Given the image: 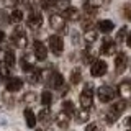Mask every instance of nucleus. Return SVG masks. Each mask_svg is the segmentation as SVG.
<instances>
[{
    "instance_id": "obj_1",
    "label": "nucleus",
    "mask_w": 131,
    "mask_h": 131,
    "mask_svg": "<svg viewBox=\"0 0 131 131\" xmlns=\"http://www.w3.org/2000/svg\"><path fill=\"white\" fill-rule=\"evenodd\" d=\"M93 93H95V89H93V84L92 82H87V84L84 85V90H82L80 93V105L82 108H87L90 110V106L93 105Z\"/></svg>"
},
{
    "instance_id": "obj_2",
    "label": "nucleus",
    "mask_w": 131,
    "mask_h": 131,
    "mask_svg": "<svg viewBox=\"0 0 131 131\" xmlns=\"http://www.w3.org/2000/svg\"><path fill=\"white\" fill-rule=\"evenodd\" d=\"M12 43H13L16 48H20V49L26 48L28 36H26V31H25L21 26H15L13 33H12Z\"/></svg>"
},
{
    "instance_id": "obj_3",
    "label": "nucleus",
    "mask_w": 131,
    "mask_h": 131,
    "mask_svg": "<svg viewBox=\"0 0 131 131\" xmlns=\"http://www.w3.org/2000/svg\"><path fill=\"white\" fill-rule=\"evenodd\" d=\"M97 97L102 103H110V102L115 100L116 92H115V89H112L110 85H102V87L97 89Z\"/></svg>"
},
{
    "instance_id": "obj_4",
    "label": "nucleus",
    "mask_w": 131,
    "mask_h": 131,
    "mask_svg": "<svg viewBox=\"0 0 131 131\" xmlns=\"http://www.w3.org/2000/svg\"><path fill=\"white\" fill-rule=\"evenodd\" d=\"M66 21H67V20L59 13H51V16H49V25H51V28L54 31H57V33H66L67 31Z\"/></svg>"
},
{
    "instance_id": "obj_5",
    "label": "nucleus",
    "mask_w": 131,
    "mask_h": 131,
    "mask_svg": "<svg viewBox=\"0 0 131 131\" xmlns=\"http://www.w3.org/2000/svg\"><path fill=\"white\" fill-rule=\"evenodd\" d=\"M106 62L102 59H95L92 64H90V75L92 77H102L106 74Z\"/></svg>"
},
{
    "instance_id": "obj_6",
    "label": "nucleus",
    "mask_w": 131,
    "mask_h": 131,
    "mask_svg": "<svg viewBox=\"0 0 131 131\" xmlns=\"http://www.w3.org/2000/svg\"><path fill=\"white\" fill-rule=\"evenodd\" d=\"M48 44H49V49H51L56 56H59L61 52H62V49H64V41H62L61 36H57V35H51V36H49V38H48Z\"/></svg>"
},
{
    "instance_id": "obj_7",
    "label": "nucleus",
    "mask_w": 131,
    "mask_h": 131,
    "mask_svg": "<svg viewBox=\"0 0 131 131\" xmlns=\"http://www.w3.org/2000/svg\"><path fill=\"white\" fill-rule=\"evenodd\" d=\"M126 67H128V56H126V52L118 51V54L115 56V71L116 74H123Z\"/></svg>"
},
{
    "instance_id": "obj_8",
    "label": "nucleus",
    "mask_w": 131,
    "mask_h": 131,
    "mask_svg": "<svg viewBox=\"0 0 131 131\" xmlns=\"http://www.w3.org/2000/svg\"><path fill=\"white\" fill-rule=\"evenodd\" d=\"M100 52L105 54V56H113L115 52H116V41H113L112 38H105L103 43H102Z\"/></svg>"
},
{
    "instance_id": "obj_9",
    "label": "nucleus",
    "mask_w": 131,
    "mask_h": 131,
    "mask_svg": "<svg viewBox=\"0 0 131 131\" xmlns=\"http://www.w3.org/2000/svg\"><path fill=\"white\" fill-rule=\"evenodd\" d=\"M48 84L51 85L52 89H57V90H59L64 85L62 74H59V72H56V71H51V74H49V77H48Z\"/></svg>"
},
{
    "instance_id": "obj_10",
    "label": "nucleus",
    "mask_w": 131,
    "mask_h": 131,
    "mask_svg": "<svg viewBox=\"0 0 131 131\" xmlns=\"http://www.w3.org/2000/svg\"><path fill=\"white\" fill-rule=\"evenodd\" d=\"M26 23L31 30H38V28H41V25H43V15L38 13V12H33V13L28 16Z\"/></svg>"
},
{
    "instance_id": "obj_11",
    "label": "nucleus",
    "mask_w": 131,
    "mask_h": 131,
    "mask_svg": "<svg viewBox=\"0 0 131 131\" xmlns=\"http://www.w3.org/2000/svg\"><path fill=\"white\" fill-rule=\"evenodd\" d=\"M21 89H23V80L20 77H10L7 80V90L8 92L15 93V92H20Z\"/></svg>"
},
{
    "instance_id": "obj_12",
    "label": "nucleus",
    "mask_w": 131,
    "mask_h": 131,
    "mask_svg": "<svg viewBox=\"0 0 131 131\" xmlns=\"http://www.w3.org/2000/svg\"><path fill=\"white\" fill-rule=\"evenodd\" d=\"M33 49H35V57L38 61H44L48 57V48L44 46L41 41H35V46H33Z\"/></svg>"
},
{
    "instance_id": "obj_13",
    "label": "nucleus",
    "mask_w": 131,
    "mask_h": 131,
    "mask_svg": "<svg viewBox=\"0 0 131 131\" xmlns=\"http://www.w3.org/2000/svg\"><path fill=\"white\" fill-rule=\"evenodd\" d=\"M62 16L67 21H77V20H80V12H79V8H75V7H69V8H66V10L62 12Z\"/></svg>"
},
{
    "instance_id": "obj_14",
    "label": "nucleus",
    "mask_w": 131,
    "mask_h": 131,
    "mask_svg": "<svg viewBox=\"0 0 131 131\" xmlns=\"http://www.w3.org/2000/svg\"><path fill=\"white\" fill-rule=\"evenodd\" d=\"M103 5V0H85L84 2V8L87 13H95L97 15V10Z\"/></svg>"
},
{
    "instance_id": "obj_15",
    "label": "nucleus",
    "mask_w": 131,
    "mask_h": 131,
    "mask_svg": "<svg viewBox=\"0 0 131 131\" xmlns=\"http://www.w3.org/2000/svg\"><path fill=\"white\" fill-rule=\"evenodd\" d=\"M118 93L125 100H131V82H121L118 85Z\"/></svg>"
},
{
    "instance_id": "obj_16",
    "label": "nucleus",
    "mask_w": 131,
    "mask_h": 131,
    "mask_svg": "<svg viewBox=\"0 0 131 131\" xmlns=\"http://www.w3.org/2000/svg\"><path fill=\"white\" fill-rule=\"evenodd\" d=\"M56 123H57V126H59V128L66 129L69 126V123H71V115H67L66 112H61L56 116Z\"/></svg>"
},
{
    "instance_id": "obj_17",
    "label": "nucleus",
    "mask_w": 131,
    "mask_h": 131,
    "mask_svg": "<svg viewBox=\"0 0 131 131\" xmlns=\"http://www.w3.org/2000/svg\"><path fill=\"white\" fill-rule=\"evenodd\" d=\"M97 26H98V31H102L103 35H108L110 31H113L115 25H113L112 20H100V21L97 23Z\"/></svg>"
},
{
    "instance_id": "obj_18",
    "label": "nucleus",
    "mask_w": 131,
    "mask_h": 131,
    "mask_svg": "<svg viewBox=\"0 0 131 131\" xmlns=\"http://www.w3.org/2000/svg\"><path fill=\"white\" fill-rule=\"evenodd\" d=\"M25 121H26V125L30 126V128H35L36 126V121H38V118H36V115L31 112V108H25Z\"/></svg>"
},
{
    "instance_id": "obj_19",
    "label": "nucleus",
    "mask_w": 131,
    "mask_h": 131,
    "mask_svg": "<svg viewBox=\"0 0 131 131\" xmlns=\"http://www.w3.org/2000/svg\"><path fill=\"white\" fill-rule=\"evenodd\" d=\"M75 121L79 123V125H82V123H87L89 121V118H90V112L87 108H82V110H79V112H75Z\"/></svg>"
},
{
    "instance_id": "obj_20",
    "label": "nucleus",
    "mask_w": 131,
    "mask_h": 131,
    "mask_svg": "<svg viewBox=\"0 0 131 131\" xmlns=\"http://www.w3.org/2000/svg\"><path fill=\"white\" fill-rule=\"evenodd\" d=\"M97 38H98V33L95 30H87L85 35H84V41H85L87 46H92V44L97 41Z\"/></svg>"
},
{
    "instance_id": "obj_21",
    "label": "nucleus",
    "mask_w": 131,
    "mask_h": 131,
    "mask_svg": "<svg viewBox=\"0 0 131 131\" xmlns=\"http://www.w3.org/2000/svg\"><path fill=\"white\" fill-rule=\"evenodd\" d=\"M52 118V113L49 110V106H44L43 110H39V115H38V120L43 121V123H49V120Z\"/></svg>"
},
{
    "instance_id": "obj_22",
    "label": "nucleus",
    "mask_w": 131,
    "mask_h": 131,
    "mask_svg": "<svg viewBox=\"0 0 131 131\" xmlns=\"http://www.w3.org/2000/svg\"><path fill=\"white\" fill-rule=\"evenodd\" d=\"M112 110L115 113H118V115H121L123 112L126 110V100L125 98H121V100H118V102H115V103L112 105Z\"/></svg>"
},
{
    "instance_id": "obj_23",
    "label": "nucleus",
    "mask_w": 131,
    "mask_h": 131,
    "mask_svg": "<svg viewBox=\"0 0 131 131\" xmlns=\"http://www.w3.org/2000/svg\"><path fill=\"white\" fill-rule=\"evenodd\" d=\"M62 112H66L67 115H71V116H74V115H75V106H74V103L71 100H64L62 102Z\"/></svg>"
},
{
    "instance_id": "obj_24",
    "label": "nucleus",
    "mask_w": 131,
    "mask_h": 131,
    "mask_svg": "<svg viewBox=\"0 0 131 131\" xmlns=\"http://www.w3.org/2000/svg\"><path fill=\"white\" fill-rule=\"evenodd\" d=\"M23 12L21 10H18V8H13V10H12V13H10V21L12 23H20L23 20Z\"/></svg>"
},
{
    "instance_id": "obj_25",
    "label": "nucleus",
    "mask_w": 131,
    "mask_h": 131,
    "mask_svg": "<svg viewBox=\"0 0 131 131\" xmlns=\"http://www.w3.org/2000/svg\"><path fill=\"white\" fill-rule=\"evenodd\" d=\"M80 80H82V72H80V69H79V67L72 69V72H71V84H72V85H77Z\"/></svg>"
},
{
    "instance_id": "obj_26",
    "label": "nucleus",
    "mask_w": 131,
    "mask_h": 131,
    "mask_svg": "<svg viewBox=\"0 0 131 131\" xmlns=\"http://www.w3.org/2000/svg\"><path fill=\"white\" fill-rule=\"evenodd\" d=\"M41 103L44 106H49L52 103V93L49 92V90H44V92L41 93Z\"/></svg>"
},
{
    "instance_id": "obj_27",
    "label": "nucleus",
    "mask_w": 131,
    "mask_h": 131,
    "mask_svg": "<svg viewBox=\"0 0 131 131\" xmlns=\"http://www.w3.org/2000/svg\"><path fill=\"white\" fill-rule=\"evenodd\" d=\"M36 98H38V95H36L35 92H26V93L23 95L21 100H23V103L31 105V103H35V102H36Z\"/></svg>"
},
{
    "instance_id": "obj_28",
    "label": "nucleus",
    "mask_w": 131,
    "mask_h": 131,
    "mask_svg": "<svg viewBox=\"0 0 131 131\" xmlns=\"http://www.w3.org/2000/svg\"><path fill=\"white\" fill-rule=\"evenodd\" d=\"M21 69H23L25 72H28V74H31L33 71H36L35 66H33L30 61H26V57H23V59H21Z\"/></svg>"
},
{
    "instance_id": "obj_29",
    "label": "nucleus",
    "mask_w": 131,
    "mask_h": 131,
    "mask_svg": "<svg viewBox=\"0 0 131 131\" xmlns=\"http://www.w3.org/2000/svg\"><path fill=\"white\" fill-rule=\"evenodd\" d=\"M118 116H120V115H118V113H115L112 108H110L108 112H106V115H105V118H106V123H108V125H113V123L118 120Z\"/></svg>"
},
{
    "instance_id": "obj_30",
    "label": "nucleus",
    "mask_w": 131,
    "mask_h": 131,
    "mask_svg": "<svg viewBox=\"0 0 131 131\" xmlns=\"http://www.w3.org/2000/svg\"><path fill=\"white\" fill-rule=\"evenodd\" d=\"M71 0H56V3H54V8L56 10H61V12H64L66 8H69L71 5Z\"/></svg>"
},
{
    "instance_id": "obj_31",
    "label": "nucleus",
    "mask_w": 131,
    "mask_h": 131,
    "mask_svg": "<svg viewBox=\"0 0 131 131\" xmlns=\"http://www.w3.org/2000/svg\"><path fill=\"white\" fill-rule=\"evenodd\" d=\"M126 36H128V28H126V26H121L120 31L116 33V38H115V39H116L118 43H121V41H126Z\"/></svg>"
},
{
    "instance_id": "obj_32",
    "label": "nucleus",
    "mask_w": 131,
    "mask_h": 131,
    "mask_svg": "<svg viewBox=\"0 0 131 131\" xmlns=\"http://www.w3.org/2000/svg\"><path fill=\"white\" fill-rule=\"evenodd\" d=\"M2 98H3V102H5V105H7V106H13L15 98H13V93H12V92H8V90H7V92L2 95Z\"/></svg>"
},
{
    "instance_id": "obj_33",
    "label": "nucleus",
    "mask_w": 131,
    "mask_h": 131,
    "mask_svg": "<svg viewBox=\"0 0 131 131\" xmlns=\"http://www.w3.org/2000/svg\"><path fill=\"white\" fill-rule=\"evenodd\" d=\"M0 77H3V79H10L12 77V72H10V66H7V64H3L2 67H0Z\"/></svg>"
},
{
    "instance_id": "obj_34",
    "label": "nucleus",
    "mask_w": 131,
    "mask_h": 131,
    "mask_svg": "<svg viewBox=\"0 0 131 131\" xmlns=\"http://www.w3.org/2000/svg\"><path fill=\"white\" fill-rule=\"evenodd\" d=\"M54 3L56 0H39V5L43 10H51V8H54Z\"/></svg>"
},
{
    "instance_id": "obj_35",
    "label": "nucleus",
    "mask_w": 131,
    "mask_h": 131,
    "mask_svg": "<svg viewBox=\"0 0 131 131\" xmlns=\"http://www.w3.org/2000/svg\"><path fill=\"white\" fill-rule=\"evenodd\" d=\"M5 64H7V66H10V67H12V66L15 64V54H13V52H10V51L7 52V59H5Z\"/></svg>"
},
{
    "instance_id": "obj_36",
    "label": "nucleus",
    "mask_w": 131,
    "mask_h": 131,
    "mask_svg": "<svg viewBox=\"0 0 131 131\" xmlns=\"http://www.w3.org/2000/svg\"><path fill=\"white\" fill-rule=\"evenodd\" d=\"M20 2H23V0H3L5 7H8V8H15V7L18 5Z\"/></svg>"
},
{
    "instance_id": "obj_37",
    "label": "nucleus",
    "mask_w": 131,
    "mask_h": 131,
    "mask_svg": "<svg viewBox=\"0 0 131 131\" xmlns=\"http://www.w3.org/2000/svg\"><path fill=\"white\" fill-rule=\"evenodd\" d=\"M123 12H125V18L131 20V3H126V5L123 7Z\"/></svg>"
},
{
    "instance_id": "obj_38",
    "label": "nucleus",
    "mask_w": 131,
    "mask_h": 131,
    "mask_svg": "<svg viewBox=\"0 0 131 131\" xmlns=\"http://www.w3.org/2000/svg\"><path fill=\"white\" fill-rule=\"evenodd\" d=\"M85 131H100V126H98L97 123H90V125H87Z\"/></svg>"
},
{
    "instance_id": "obj_39",
    "label": "nucleus",
    "mask_w": 131,
    "mask_h": 131,
    "mask_svg": "<svg viewBox=\"0 0 131 131\" xmlns=\"http://www.w3.org/2000/svg\"><path fill=\"white\" fill-rule=\"evenodd\" d=\"M7 52H8V51H3V49H0V64H5Z\"/></svg>"
},
{
    "instance_id": "obj_40",
    "label": "nucleus",
    "mask_w": 131,
    "mask_h": 131,
    "mask_svg": "<svg viewBox=\"0 0 131 131\" xmlns=\"http://www.w3.org/2000/svg\"><path fill=\"white\" fill-rule=\"evenodd\" d=\"M126 44H128V46L131 48V31L128 33V36H126Z\"/></svg>"
},
{
    "instance_id": "obj_41",
    "label": "nucleus",
    "mask_w": 131,
    "mask_h": 131,
    "mask_svg": "<svg viewBox=\"0 0 131 131\" xmlns=\"http://www.w3.org/2000/svg\"><path fill=\"white\" fill-rule=\"evenodd\" d=\"M3 41H5V33H3L2 30H0V44H2Z\"/></svg>"
},
{
    "instance_id": "obj_42",
    "label": "nucleus",
    "mask_w": 131,
    "mask_h": 131,
    "mask_svg": "<svg viewBox=\"0 0 131 131\" xmlns=\"http://www.w3.org/2000/svg\"><path fill=\"white\" fill-rule=\"evenodd\" d=\"M125 125L128 126V128H131V116H128L126 118V121H125Z\"/></svg>"
},
{
    "instance_id": "obj_43",
    "label": "nucleus",
    "mask_w": 131,
    "mask_h": 131,
    "mask_svg": "<svg viewBox=\"0 0 131 131\" xmlns=\"http://www.w3.org/2000/svg\"><path fill=\"white\" fill-rule=\"evenodd\" d=\"M129 131H131V128H129Z\"/></svg>"
}]
</instances>
